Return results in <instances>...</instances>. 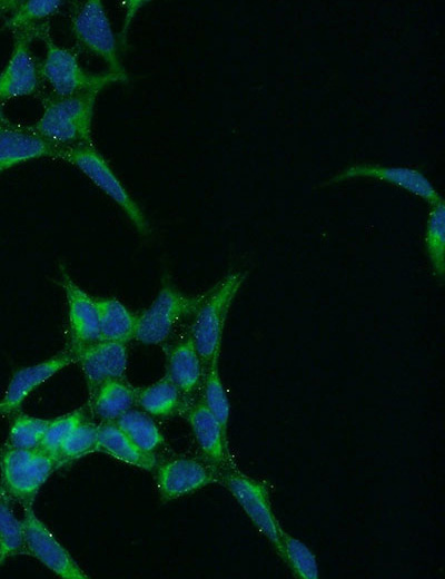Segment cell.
Returning <instances> with one entry per match:
<instances>
[{
    "label": "cell",
    "mask_w": 445,
    "mask_h": 579,
    "mask_svg": "<svg viewBox=\"0 0 445 579\" xmlns=\"http://www.w3.org/2000/svg\"><path fill=\"white\" fill-rule=\"evenodd\" d=\"M9 119L3 115V112L0 109V122L8 121Z\"/></svg>",
    "instance_id": "33"
},
{
    "label": "cell",
    "mask_w": 445,
    "mask_h": 579,
    "mask_svg": "<svg viewBox=\"0 0 445 579\" xmlns=\"http://www.w3.org/2000/svg\"><path fill=\"white\" fill-rule=\"evenodd\" d=\"M73 361V354L69 349L40 363L18 369L0 400V415L16 412L36 389Z\"/></svg>",
    "instance_id": "14"
},
{
    "label": "cell",
    "mask_w": 445,
    "mask_h": 579,
    "mask_svg": "<svg viewBox=\"0 0 445 579\" xmlns=\"http://www.w3.org/2000/svg\"><path fill=\"white\" fill-rule=\"evenodd\" d=\"M42 157H58V150L29 127L17 126L10 120L0 122V174Z\"/></svg>",
    "instance_id": "16"
},
{
    "label": "cell",
    "mask_w": 445,
    "mask_h": 579,
    "mask_svg": "<svg viewBox=\"0 0 445 579\" xmlns=\"http://www.w3.org/2000/svg\"><path fill=\"white\" fill-rule=\"evenodd\" d=\"M57 461L39 448H6L0 453L1 490L23 507L32 506Z\"/></svg>",
    "instance_id": "5"
},
{
    "label": "cell",
    "mask_w": 445,
    "mask_h": 579,
    "mask_svg": "<svg viewBox=\"0 0 445 579\" xmlns=\"http://www.w3.org/2000/svg\"><path fill=\"white\" fill-rule=\"evenodd\" d=\"M281 559L300 579H317L318 562L315 553L299 539L281 530Z\"/></svg>",
    "instance_id": "27"
},
{
    "label": "cell",
    "mask_w": 445,
    "mask_h": 579,
    "mask_svg": "<svg viewBox=\"0 0 445 579\" xmlns=\"http://www.w3.org/2000/svg\"><path fill=\"white\" fill-rule=\"evenodd\" d=\"M60 274L68 305L70 349L100 341L96 298L77 285L63 267H60Z\"/></svg>",
    "instance_id": "15"
},
{
    "label": "cell",
    "mask_w": 445,
    "mask_h": 579,
    "mask_svg": "<svg viewBox=\"0 0 445 579\" xmlns=\"http://www.w3.org/2000/svg\"><path fill=\"white\" fill-rule=\"evenodd\" d=\"M1 489V488H0ZM26 551L23 522L14 514L9 497L0 492V556L2 562Z\"/></svg>",
    "instance_id": "25"
},
{
    "label": "cell",
    "mask_w": 445,
    "mask_h": 579,
    "mask_svg": "<svg viewBox=\"0 0 445 579\" xmlns=\"http://www.w3.org/2000/svg\"><path fill=\"white\" fill-rule=\"evenodd\" d=\"M425 248L435 275L443 279L445 274V207L444 203L433 206L429 214Z\"/></svg>",
    "instance_id": "26"
},
{
    "label": "cell",
    "mask_w": 445,
    "mask_h": 579,
    "mask_svg": "<svg viewBox=\"0 0 445 579\" xmlns=\"http://www.w3.org/2000/svg\"><path fill=\"white\" fill-rule=\"evenodd\" d=\"M19 0H0V16L11 13L18 6Z\"/></svg>",
    "instance_id": "32"
},
{
    "label": "cell",
    "mask_w": 445,
    "mask_h": 579,
    "mask_svg": "<svg viewBox=\"0 0 445 579\" xmlns=\"http://www.w3.org/2000/svg\"><path fill=\"white\" fill-rule=\"evenodd\" d=\"M0 492H1V489H0Z\"/></svg>",
    "instance_id": "35"
},
{
    "label": "cell",
    "mask_w": 445,
    "mask_h": 579,
    "mask_svg": "<svg viewBox=\"0 0 445 579\" xmlns=\"http://www.w3.org/2000/svg\"><path fill=\"white\" fill-rule=\"evenodd\" d=\"M179 389L165 375L157 382L137 390L136 402L148 414L168 416L180 404Z\"/></svg>",
    "instance_id": "22"
},
{
    "label": "cell",
    "mask_w": 445,
    "mask_h": 579,
    "mask_svg": "<svg viewBox=\"0 0 445 579\" xmlns=\"http://www.w3.org/2000/svg\"><path fill=\"white\" fill-rule=\"evenodd\" d=\"M85 419L81 410L50 420V423L40 441L39 449L57 461L58 451L69 433ZM58 464V463H57Z\"/></svg>",
    "instance_id": "31"
},
{
    "label": "cell",
    "mask_w": 445,
    "mask_h": 579,
    "mask_svg": "<svg viewBox=\"0 0 445 579\" xmlns=\"http://www.w3.org/2000/svg\"><path fill=\"white\" fill-rule=\"evenodd\" d=\"M97 451L142 470H152L157 463L155 452H148L131 441L115 422L97 425Z\"/></svg>",
    "instance_id": "18"
},
{
    "label": "cell",
    "mask_w": 445,
    "mask_h": 579,
    "mask_svg": "<svg viewBox=\"0 0 445 579\" xmlns=\"http://www.w3.org/2000/svg\"><path fill=\"white\" fill-rule=\"evenodd\" d=\"M166 376L181 394L191 393L198 387L202 377V361L190 336L170 350Z\"/></svg>",
    "instance_id": "19"
},
{
    "label": "cell",
    "mask_w": 445,
    "mask_h": 579,
    "mask_svg": "<svg viewBox=\"0 0 445 579\" xmlns=\"http://www.w3.org/2000/svg\"><path fill=\"white\" fill-rule=\"evenodd\" d=\"M58 157L73 165L117 204L140 235H150V225L141 208L95 145H80L61 149Z\"/></svg>",
    "instance_id": "6"
},
{
    "label": "cell",
    "mask_w": 445,
    "mask_h": 579,
    "mask_svg": "<svg viewBox=\"0 0 445 579\" xmlns=\"http://www.w3.org/2000/svg\"><path fill=\"white\" fill-rule=\"evenodd\" d=\"M44 23L13 33L12 52L0 72V104L40 94L43 82L41 61L32 53L31 43L33 39L39 38Z\"/></svg>",
    "instance_id": "9"
},
{
    "label": "cell",
    "mask_w": 445,
    "mask_h": 579,
    "mask_svg": "<svg viewBox=\"0 0 445 579\" xmlns=\"http://www.w3.org/2000/svg\"><path fill=\"white\" fill-rule=\"evenodd\" d=\"M2 565V559H1V556H0V566Z\"/></svg>",
    "instance_id": "34"
},
{
    "label": "cell",
    "mask_w": 445,
    "mask_h": 579,
    "mask_svg": "<svg viewBox=\"0 0 445 579\" xmlns=\"http://www.w3.org/2000/svg\"><path fill=\"white\" fill-rule=\"evenodd\" d=\"M187 419L207 461L216 468L220 467L226 460L227 431L204 401L190 408Z\"/></svg>",
    "instance_id": "17"
},
{
    "label": "cell",
    "mask_w": 445,
    "mask_h": 579,
    "mask_svg": "<svg viewBox=\"0 0 445 579\" xmlns=\"http://www.w3.org/2000/svg\"><path fill=\"white\" fill-rule=\"evenodd\" d=\"M204 295H186L164 283L152 303L137 315L135 338L147 345L165 342L181 318L195 313Z\"/></svg>",
    "instance_id": "7"
},
{
    "label": "cell",
    "mask_w": 445,
    "mask_h": 579,
    "mask_svg": "<svg viewBox=\"0 0 445 579\" xmlns=\"http://www.w3.org/2000/svg\"><path fill=\"white\" fill-rule=\"evenodd\" d=\"M22 518L26 551L63 579H87L70 552L55 538L31 506L23 507Z\"/></svg>",
    "instance_id": "10"
},
{
    "label": "cell",
    "mask_w": 445,
    "mask_h": 579,
    "mask_svg": "<svg viewBox=\"0 0 445 579\" xmlns=\"http://www.w3.org/2000/svg\"><path fill=\"white\" fill-rule=\"evenodd\" d=\"M117 426L138 446L155 452L164 442V435L145 411L129 410L115 421Z\"/></svg>",
    "instance_id": "23"
},
{
    "label": "cell",
    "mask_w": 445,
    "mask_h": 579,
    "mask_svg": "<svg viewBox=\"0 0 445 579\" xmlns=\"http://www.w3.org/2000/svg\"><path fill=\"white\" fill-rule=\"evenodd\" d=\"M62 0H26L19 1L17 8L4 21V28L12 33L33 28L47 22L63 6Z\"/></svg>",
    "instance_id": "24"
},
{
    "label": "cell",
    "mask_w": 445,
    "mask_h": 579,
    "mask_svg": "<svg viewBox=\"0 0 445 579\" xmlns=\"http://www.w3.org/2000/svg\"><path fill=\"white\" fill-rule=\"evenodd\" d=\"M217 468L194 458H176L157 469V488L164 502L195 492L218 479Z\"/></svg>",
    "instance_id": "12"
},
{
    "label": "cell",
    "mask_w": 445,
    "mask_h": 579,
    "mask_svg": "<svg viewBox=\"0 0 445 579\" xmlns=\"http://www.w3.org/2000/svg\"><path fill=\"white\" fill-rule=\"evenodd\" d=\"M204 403L218 419L224 430L227 431L230 414V403L224 387L218 369V359L207 365L204 381Z\"/></svg>",
    "instance_id": "28"
},
{
    "label": "cell",
    "mask_w": 445,
    "mask_h": 579,
    "mask_svg": "<svg viewBox=\"0 0 445 579\" xmlns=\"http://www.w3.org/2000/svg\"><path fill=\"white\" fill-rule=\"evenodd\" d=\"M70 30L77 43L100 58L120 82L128 76L118 53L111 22L100 0L75 1L70 6Z\"/></svg>",
    "instance_id": "4"
},
{
    "label": "cell",
    "mask_w": 445,
    "mask_h": 579,
    "mask_svg": "<svg viewBox=\"0 0 445 579\" xmlns=\"http://www.w3.org/2000/svg\"><path fill=\"white\" fill-rule=\"evenodd\" d=\"M373 178L397 186L429 203L432 206L442 203L439 194L419 170L409 167H390L378 164L353 165L324 185L335 184L352 178ZM322 185V186H324Z\"/></svg>",
    "instance_id": "13"
},
{
    "label": "cell",
    "mask_w": 445,
    "mask_h": 579,
    "mask_svg": "<svg viewBox=\"0 0 445 579\" xmlns=\"http://www.w3.org/2000/svg\"><path fill=\"white\" fill-rule=\"evenodd\" d=\"M95 451H97V425L83 419L61 444L57 457L58 468Z\"/></svg>",
    "instance_id": "29"
},
{
    "label": "cell",
    "mask_w": 445,
    "mask_h": 579,
    "mask_svg": "<svg viewBox=\"0 0 445 579\" xmlns=\"http://www.w3.org/2000/svg\"><path fill=\"white\" fill-rule=\"evenodd\" d=\"M217 481L230 492L251 523L281 557L283 528L273 511L266 484L236 470L218 472Z\"/></svg>",
    "instance_id": "8"
},
{
    "label": "cell",
    "mask_w": 445,
    "mask_h": 579,
    "mask_svg": "<svg viewBox=\"0 0 445 579\" xmlns=\"http://www.w3.org/2000/svg\"><path fill=\"white\" fill-rule=\"evenodd\" d=\"M98 91L70 97H42L43 111L29 129L58 150L95 145L92 118Z\"/></svg>",
    "instance_id": "1"
},
{
    "label": "cell",
    "mask_w": 445,
    "mask_h": 579,
    "mask_svg": "<svg viewBox=\"0 0 445 579\" xmlns=\"http://www.w3.org/2000/svg\"><path fill=\"white\" fill-rule=\"evenodd\" d=\"M83 372L89 398L106 381L122 380L128 365L126 343L113 341H97L70 349Z\"/></svg>",
    "instance_id": "11"
},
{
    "label": "cell",
    "mask_w": 445,
    "mask_h": 579,
    "mask_svg": "<svg viewBox=\"0 0 445 579\" xmlns=\"http://www.w3.org/2000/svg\"><path fill=\"white\" fill-rule=\"evenodd\" d=\"M245 278L246 274L240 272L226 275L204 295L194 313L190 337L202 364L209 365L219 359L227 316Z\"/></svg>",
    "instance_id": "3"
},
{
    "label": "cell",
    "mask_w": 445,
    "mask_h": 579,
    "mask_svg": "<svg viewBox=\"0 0 445 579\" xmlns=\"http://www.w3.org/2000/svg\"><path fill=\"white\" fill-rule=\"evenodd\" d=\"M100 340L127 343L135 338L137 315L115 297L96 298Z\"/></svg>",
    "instance_id": "20"
},
{
    "label": "cell",
    "mask_w": 445,
    "mask_h": 579,
    "mask_svg": "<svg viewBox=\"0 0 445 579\" xmlns=\"http://www.w3.org/2000/svg\"><path fill=\"white\" fill-rule=\"evenodd\" d=\"M50 420L20 413L9 429V446L17 449L38 448Z\"/></svg>",
    "instance_id": "30"
},
{
    "label": "cell",
    "mask_w": 445,
    "mask_h": 579,
    "mask_svg": "<svg viewBox=\"0 0 445 579\" xmlns=\"http://www.w3.org/2000/svg\"><path fill=\"white\" fill-rule=\"evenodd\" d=\"M39 38L46 48L44 58L40 62L41 77L50 87L52 96L70 97L88 91L100 92L108 85L120 82L108 71L93 73L85 70L73 50L53 41L48 22L42 26Z\"/></svg>",
    "instance_id": "2"
},
{
    "label": "cell",
    "mask_w": 445,
    "mask_h": 579,
    "mask_svg": "<svg viewBox=\"0 0 445 579\" xmlns=\"http://www.w3.org/2000/svg\"><path fill=\"white\" fill-rule=\"evenodd\" d=\"M137 390L122 380L103 382L91 400L93 413L102 422H115L136 403Z\"/></svg>",
    "instance_id": "21"
}]
</instances>
